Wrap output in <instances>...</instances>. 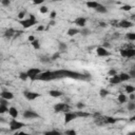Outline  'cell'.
<instances>
[{"label": "cell", "instance_id": "obj_48", "mask_svg": "<svg viewBox=\"0 0 135 135\" xmlns=\"http://www.w3.org/2000/svg\"><path fill=\"white\" fill-rule=\"evenodd\" d=\"M129 98L131 99V100H134V99H135V94H134V92H133V93H130Z\"/></svg>", "mask_w": 135, "mask_h": 135}, {"label": "cell", "instance_id": "obj_15", "mask_svg": "<svg viewBox=\"0 0 135 135\" xmlns=\"http://www.w3.org/2000/svg\"><path fill=\"white\" fill-rule=\"evenodd\" d=\"M117 122V119L114 117H103V124L107 125H114Z\"/></svg>", "mask_w": 135, "mask_h": 135}, {"label": "cell", "instance_id": "obj_44", "mask_svg": "<svg viewBox=\"0 0 135 135\" xmlns=\"http://www.w3.org/2000/svg\"><path fill=\"white\" fill-rule=\"evenodd\" d=\"M128 74L130 75V77H131V78H134V77H135V70H134V69H132V70L130 71V72L128 73Z\"/></svg>", "mask_w": 135, "mask_h": 135}, {"label": "cell", "instance_id": "obj_18", "mask_svg": "<svg viewBox=\"0 0 135 135\" xmlns=\"http://www.w3.org/2000/svg\"><path fill=\"white\" fill-rule=\"evenodd\" d=\"M15 33H16V31L14 30V29H9V30L5 31L4 36H5L6 38H12L13 36H15Z\"/></svg>", "mask_w": 135, "mask_h": 135}, {"label": "cell", "instance_id": "obj_38", "mask_svg": "<svg viewBox=\"0 0 135 135\" xmlns=\"http://www.w3.org/2000/svg\"><path fill=\"white\" fill-rule=\"evenodd\" d=\"M0 3H1L2 5H4V6H9L11 4V1H10V0H1Z\"/></svg>", "mask_w": 135, "mask_h": 135}, {"label": "cell", "instance_id": "obj_35", "mask_svg": "<svg viewBox=\"0 0 135 135\" xmlns=\"http://www.w3.org/2000/svg\"><path fill=\"white\" fill-rule=\"evenodd\" d=\"M131 9H132V5H129V4L123 5L122 8H120V10H123V11H130Z\"/></svg>", "mask_w": 135, "mask_h": 135}, {"label": "cell", "instance_id": "obj_13", "mask_svg": "<svg viewBox=\"0 0 135 135\" xmlns=\"http://www.w3.org/2000/svg\"><path fill=\"white\" fill-rule=\"evenodd\" d=\"M0 96H1L2 98H4V99H6V100H11V99L14 98V94L10 91H3L2 93L0 94Z\"/></svg>", "mask_w": 135, "mask_h": 135}, {"label": "cell", "instance_id": "obj_1", "mask_svg": "<svg viewBox=\"0 0 135 135\" xmlns=\"http://www.w3.org/2000/svg\"><path fill=\"white\" fill-rule=\"evenodd\" d=\"M62 78H72V79L77 80H90V75L73 72L69 70H58V71H46L41 72L37 77L36 80H42V81H51L56 79H62Z\"/></svg>", "mask_w": 135, "mask_h": 135}, {"label": "cell", "instance_id": "obj_40", "mask_svg": "<svg viewBox=\"0 0 135 135\" xmlns=\"http://www.w3.org/2000/svg\"><path fill=\"white\" fill-rule=\"evenodd\" d=\"M116 74H117V71H116V70H114V69L110 70L109 72H108V75H109V76H114V75H116Z\"/></svg>", "mask_w": 135, "mask_h": 135}, {"label": "cell", "instance_id": "obj_7", "mask_svg": "<svg viewBox=\"0 0 135 135\" xmlns=\"http://www.w3.org/2000/svg\"><path fill=\"white\" fill-rule=\"evenodd\" d=\"M23 118L25 119H34V118H39V114L35 111L32 110H26L23 112Z\"/></svg>", "mask_w": 135, "mask_h": 135}, {"label": "cell", "instance_id": "obj_54", "mask_svg": "<svg viewBox=\"0 0 135 135\" xmlns=\"http://www.w3.org/2000/svg\"><path fill=\"white\" fill-rule=\"evenodd\" d=\"M53 1H62V0H53Z\"/></svg>", "mask_w": 135, "mask_h": 135}, {"label": "cell", "instance_id": "obj_17", "mask_svg": "<svg viewBox=\"0 0 135 135\" xmlns=\"http://www.w3.org/2000/svg\"><path fill=\"white\" fill-rule=\"evenodd\" d=\"M110 82H111L112 84H119L120 82H122V80H120L119 76H118V75L116 74V75L112 76V77L110 78Z\"/></svg>", "mask_w": 135, "mask_h": 135}, {"label": "cell", "instance_id": "obj_30", "mask_svg": "<svg viewBox=\"0 0 135 135\" xmlns=\"http://www.w3.org/2000/svg\"><path fill=\"white\" fill-rule=\"evenodd\" d=\"M31 43H32V47H33L34 49H36V50L40 49V43H39V41H38L37 39H35L34 41H32Z\"/></svg>", "mask_w": 135, "mask_h": 135}, {"label": "cell", "instance_id": "obj_47", "mask_svg": "<svg viewBox=\"0 0 135 135\" xmlns=\"http://www.w3.org/2000/svg\"><path fill=\"white\" fill-rule=\"evenodd\" d=\"M27 39H29V41H30V42H32V41H34V40L36 39V38H35V37L33 36V35H30V36H29V38H27Z\"/></svg>", "mask_w": 135, "mask_h": 135}, {"label": "cell", "instance_id": "obj_37", "mask_svg": "<svg viewBox=\"0 0 135 135\" xmlns=\"http://www.w3.org/2000/svg\"><path fill=\"white\" fill-rule=\"evenodd\" d=\"M76 107H77V109H78V110H81V109H84V107H86V104H84L83 102H77Z\"/></svg>", "mask_w": 135, "mask_h": 135}, {"label": "cell", "instance_id": "obj_2", "mask_svg": "<svg viewBox=\"0 0 135 135\" xmlns=\"http://www.w3.org/2000/svg\"><path fill=\"white\" fill-rule=\"evenodd\" d=\"M19 22H20V24L22 25L23 27H25V29H29V27H31L32 25L37 24V19L35 18L34 15H30V18L22 19V20H20Z\"/></svg>", "mask_w": 135, "mask_h": 135}, {"label": "cell", "instance_id": "obj_36", "mask_svg": "<svg viewBox=\"0 0 135 135\" xmlns=\"http://www.w3.org/2000/svg\"><path fill=\"white\" fill-rule=\"evenodd\" d=\"M39 11H40V13L41 14H46V13H48V11H49V9H48V6H41V8L39 9Z\"/></svg>", "mask_w": 135, "mask_h": 135}, {"label": "cell", "instance_id": "obj_42", "mask_svg": "<svg viewBox=\"0 0 135 135\" xmlns=\"http://www.w3.org/2000/svg\"><path fill=\"white\" fill-rule=\"evenodd\" d=\"M66 134H68V135H76V131H74V130H68V131H66Z\"/></svg>", "mask_w": 135, "mask_h": 135}, {"label": "cell", "instance_id": "obj_14", "mask_svg": "<svg viewBox=\"0 0 135 135\" xmlns=\"http://www.w3.org/2000/svg\"><path fill=\"white\" fill-rule=\"evenodd\" d=\"M9 114L11 115V117H13V118H17V116H18V110L16 109V108H14V107H11V108H9Z\"/></svg>", "mask_w": 135, "mask_h": 135}, {"label": "cell", "instance_id": "obj_22", "mask_svg": "<svg viewBox=\"0 0 135 135\" xmlns=\"http://www.w3.org/2000/svg\"><path fill=\"white\" fill-rule=\"evenodd\" d=\"M98 5H99V3L96 2V1H88L87 2V6H88L89 9H94L95 10Z\"/></svg>", "mask_w": 135, "mask_h": 135}, {"label": "cell", "instance_id": "obj_12", "mask_svg": "<svg viewBox=\"0 0 135 135\" xmlns=\"http://www.w3.org/2000/svg\"><path fill=\"white\" fill-rule=\"evenodd\" d=\"M75 24L78 25V26H80V27H84V25H86L87 23V19L84 18V17H78L75 19Z\"/></svg>", "mask_w": 135, "mask_h": 135}, {"label": "cell", "instance_id": "obj_8", "mask_svg": "<svg viewBox=\"0 0 135 135\" xmlns=\"http://www.w3.org/2000/svg\"><path fill=\"white\" fill-rule=\"evenodd\" d=\"M24 97L26 99H29V100H35L36 98L40 97V94L39 93H36V92H29V91H26L23 93Z\"/></svg>", "mask_w": 135, "mask_h": 135}, {"label": "cell", "instance_id": "obj_49", "mask_svg": "<svg viewBox=\"0 0 135 135\" xmlns=\"http://www.w3.org/2000/svg\"><path fill=\"white\" fill-rule=\"evenodd\" d=\"M37 31H39V32H40V31H44V26H43V25H39V26L37 27Z\"/></svg>", "mask_w": 135, "mask_h": 135}, {"label": "cell", "instance_id": "obj_20", "mask_svg": "<svg viewBox=\"0 0 135 135\" xmlns=\"http://www.w3.org/2000/svg\"><path fill=\"white\" fill-rule=\"evenodd\" d=\"M117 100H118L119 103H125V102H127V100H128V97H127V95H125L124 93H122V94L118 95Z\"/></svg>", "mask_w": 135, "mask_h": 135}, {"label": "cell", "instance_id": "obj_50", "mask_svg": "<svg viewBox=\"0 0 135 135\" xmlns=\"http://www.w3.org/2000/svg\"><path fill=\"white\" fill-rule=\"evenodd\" d=\"M49 25H50V26H54V25H55V21L52 19V20L49 22Z\"/></svg>", "mask_w": 135, "mask_h": 135}, {"label": "cell", "instance_id": "obj_10", "mask_svg": "<svg viewBox=\"0 0 135 135\" xmlns=\"http://www.w3.org/2000/svg\"><path fill=\"white\" fill-rule=\"evenodd\" d=\"M96 52H97V55L100 56V57H107V56H111V53H110L106 48H103V47L97 48Z\"/></svg>", "mask_w": 135, "mask_h": 135}, {"label": "cell", "instance_id": "obj_45", "mask_svg": "<svg viewBox=\"0 0 135 135\" xmlns=\"http://www.w3.org/2000/svg\"><path fill=\"white\" fill-rule=\"evenodd\" d=\"M50 17H51V19H53V20H54V19L56 18V12H54V11H53V12H51V15H50Z\"/></svg>", "mask_w": 135, "mask_h": 135}, {"label": "cell", "instance_id": "obj_19", "mask_svg": "<svg viewBox=\"0 0 135 135\" xmlns=\"http://www.w3.org/2000/svg\"><path fill=\"white\" fill-rule=\"evenodd\" d=\"M119 78H120V80H122V82L123 81H128V80H130V75L128 74V73H120L119 75Z\"/></svg>", "mask_w": 135, "mask_h": 135}, {"label": "cell", "instance_id": "obj_52", "mask_svg": "<svg viewBox=\"0 0 135 135\" xmlns=\"http://www.w3.org/2000/svg\"><path fill=\"white\" fill-rule=\"evenodd\" d=\"M99 25L102 26V27H106V26H107V23H106V22H100V23H99Z\"/></svg>", "mask_w": 135, "mask_h": 135}, {"label": "cell", "instance_id": "obj_46", "mask_svg": "<svg viewBox=\"0 0 135 135\" xmlns=\"http://www.w3.org/2000/svg\"><path fill=\"white\" fill-rule=\"evenodd\" d=\"M81 33H82V35H89V34H90V30H88V29H84V30H83Z\"/></svg>", "mask_w": 135, "mask_h": 135}, {"label": "cell", "instance_id": "obj_31", "mask_svg": "<svg viewBox=\"0 0 135 135\" xmlns=\"http://www.w3.org/2000/svg\"><path fill=\"white\" fill-rule=\"evenodd\" d=\"M126 38L128 40H131V41H134L135 40V34L134 33H128L126 35Z\"/></svg>", "mask_w": 135, "mask_h": 135}, {"label": "cell", "instance_id": "obj_16", "mask_svg": "<svg viewBox=\"0 0 135 135\" xmlns=\"http://www.w3.org/2000/svg\"><path fill=\"white\" fill-rule=\"evenodd\" d=\"M49 94H50V96H52V97H60V96H62L63 94H62V92L61 91H58V90H51L49 92Z\"/></svg>", "mask_w": 135, "mask_h": 135}, {"label": "cell", "instance_id": "obj_43", "mask_svg": "<svg viewBox=\"0 0 135 135\" xmlns=\"http://www.w3.org/2000/svg\"><path fill=\"white\" fill-rule=\"evenodd\" d=\"M43 2H44V0H33L34 4H42Z\"/></svg>", "mask_w": 135, "mask_h": 135}, {"label": "cell", "instance_id": "obj_6", "mask_svg": "<svg viewBox=\"0 0 135 135\" xmlns=\"http://www.w3.org/2000/svg\"><path fill=\"white\" fill-rule=\"evenodd\" d=\"M120 55L124 58H132L135 56V50L134 49H122L120 50Z\"/></svg>", "mask_w": 135, "mask_h": 135}, {"label": "cell", "instance_id": "obj_28", "mask_svg": "<svg viewBox=\"0 0 135 135\" xmlns=\"http://www.w3.org/2000/svg\"><path fill=\"white\" fill-rule=\"evenodd\" d=\"M19 78H20L21 80L25 81V80H27V79H29V76H27L26 72H22V73H20V74H19Z\"/></svg>", "mask_w": 135, "mask_h": 135}, {"label": "cell", "instance_id": "obj_32", "mask_svg": "<svg viewBox=\"0 0 135 135\" xmlns=\"http://www.w3.org/2000/svg\"><path fill=\"white\" fill-rule=\"evenodd\" d=\"M108 94H109V91L106 90V89H101L100 91H99V95H100V97H106V96H108Z\"/></svg>", "mask_w": 135, "mask_h": 135}, {"label": "cell", "instance_id": "obj_5", "mask_svg": "<svg viewBox=\"0 0 135 135\" xmlns=\"http://www.w3.org/2000/svg\"><path fill=\"white\" fill-rule=\"evenodd\" d=\"M41 73L40 69L38 68H31L26 71V74L27 76H29V78H31L32 80H36V77Z\"/></svg>", "mask_w": 135, "mask_h": 135}, {"label": "cell", "instance_id": "obj_53", "mask_svg": "<svg viewBox=\"0 0 135 135\" xmlns=\"http://www.w3.org/2000/svg\"><path fill=\"white\" fill-rule=\"evenodd\" d=\"M0 123H6V120L3 119V117H0Z\"/></svg>", "mask_w": 135, "mask_h": 135}, {"label": "cell", "instance_id": "obj_24", "mask_svg": "<svg viewBox=\"0 0 135 135\" xmlns=\"http://www.w3.org/2000/svg\"><path fill=\"white\" fill-rule=\"evenodd\" d=\"M79 33V31H78L77 29H69L68 30V36H70V37H73V36H75L76 34H78Z\"/></svg>", "mask_w": 135, "mask_h": 135}, {"label": "cell", "instance_id": "obj_34", "mask_svg": "<svg viewBox=\"0 0 135 135\" xmlns=\"http://www.w3.org/2000/svg\"><path fill=\"white\" fill-rule=\"evenodd\" d=\"M46 135H60V132L58 131H48V132H44Z\"/></svg>", "mask_w": 135, "mask_h": 135}, {"label": "cell", "instance_id": "obj_25", "mask_svg": "<svg viewBox=\"0 0 135 135\" xmlns=\"http://www.w3.org/2000/svg\"><path fill=\"white\" fill-rule=\"evenodd\" d=\"M125 90L128 94H130V93H133V92L135 91V88L133 86H130V84H127V86L125 87Z\"/></svg>", "mask_w": 135, "mask_h": 135}, {"label": "cell", "instance_id": "obj_39", "mask_svg": "<svg viewBox=\"0 0 135 135\" xmlns=\"http://www.w3.org/2000/svg\"><path fill=\"white\" fill-rule=\"evenodd\" d=\"M59 57H60V53H59V52H57V53H55V54L52 56L51 60H57Z\"/></svg>", "mask_w": 135, "mask_h": 135}, {"label": "cell", "instance_id": "obj_4", "mask_svg": "<svg viewBox=\"0 0 135 135\" xmlns=\"http://www.w3.org/2000/svg\"><path fill=\"white\" fill-rule=\"evenodd\" d=\"M9 126H10L11 131H17V130H20L22 127H24V124L21 123V122H18V120L15 118H13L9 123Z\"/></svg>", "mask_w": 135, "mask_h": 135}, {"label": "cell", "instance_id": "obj_51", "mask_svg": "<svg viewBox=\"0 0 135 135\" xmlns=\"http://www.w3.org/2000/svg\"><path fill=\"white\" fill-rule=\"evenodd\" d=\"M40 61H41V62H49V60H48V58H46V57H43V58H42V57H41V59H40Z\"/></svg>", "mask_w": 135, "mask_h": 135}, {"label": "cell", "instance_id": "obj_11", "mask_svg": "<svg viewBox=\"0 0 135 135\" xmlns=\"http://www.w3.org/2000/svg\"><path fill=\"white\" fill-rule=\"evenodd\" d=\"M117 26L123 27V29H129V27L133 26V22H131L129 20H122L117 23Z\"/></svg>", "mask_w": 135, "mask_h": 135}, {"label": "cell", "instance_id": "obj_56", "mask_svg": "<svg viewBox=\"0 0 135 135\" xmlns=\"http://www.w3.org/2000/svg\"><path fill=\"white\" fill-rule=\"evenodd\" d=\"M0 1H1V0H0Z\"/></svg>", "mask_w": 135, "mask_h": 135}, {"label": "cell", "instance_id": "obj_9", "mask_svg": "<svg viewBox=\"0 0 135 135\" xmlns=\"http://www.w3.org/2000/svg\"><path fill=\"white\" fill-rule=\"evenodd\" d=\"M75 118H77L76 116V113L75 112H66V114H65V124H69L71 123L72 120H74Z\"/></svg>", "mask_w": 135, "mask_h": 135}, {"label": "cell", "instance_id": "obj_27", "mask_svg": "<svg viewBox=\"0 0 135 135\" xmlns=\"http://www.w3.org/2000/svg\"><path fill=\"white\" fill-rule=\"evenodd\" d=\"M9 111L8 106H4V104H0V114H4Z\"/></svg>", "mask_w": 135, "mask_h": 135}, {"label": "cell", "instance_id": "obj_21", "mask_svg": "<svg viewBox=\"0 0 135 135\" xmlns=\"http://www.w3.org/2000/svg\"><path fill=\"white\" fill-rule=\"evenodd\" d=\"M95 10H96L98 13H101V14H106L107 12H108V9H107L104 5H101V4H99Z\"/></svg>", "mask_w": 135, "mask_h": 135}, {"label": "cell", "instance_id": "obj_26", "mask_svg": "<svg viewBox=\"0 0 135 135\" xmlns=\"http://www.w3.org/2000/svg\"><path fill=\"white\" fill-rule=\"evenodd\" d=\"M58 49H59L60 52H66V50H67V44L65 43V42H59Z\"/></svg>", "mask_w": 135, "mask_h": 135}, {"label": "cell", "instance_id": "obj_23", "mask_svg": "<svg viewBox=\"0 0 135 135\" xmlns=\"http://www.w3.org/2000/svg\"><path fill=\"white\" fill-rule=\"evenodd\" d=\"M75 113H76V116L77 117H89L90 116L89 113L88 112H84V111H77Z\"/></svg>", "mask_w": 135, "mask_h": 135}, {"label": "cell", "instance_id": "obj_55", "mask_svg": "<svg viewBox=\"0 0 135 135\" xmlns=\"http://www.w3.org/2000/svg\"><path fill=\"white\" fill-rule=\"evenodd\" d=\"M0 131H1V129H0Z\"/></svg>", "mask_w": 135, "mask_h": 135}, {"label": "cell", "instance_id": "obj_3", "mask_svg": "<svg viewBox=\"0 0 135 135\" xmlns=\"http://www.w3.org/2000/svg\"><path fill=\"white\" fill-rule=\"evenodd\" d=\"M54 110L56 113H59V112H69L71 110V107L68 103L65 102H59V103H56L54 106Z\"/></svg>", "mask_w": 135, "mask_h": 135}, {"label": "cell", "instance_id": "obj_33", "mask_svg": "<svg viewBox=\"0 0 135 135\" xmlns=\"http://www.w3.org/2000/svg\"><path fill=\"white\" fill-rule=\"evenodd\" d=\"M25 14H26V12L25 11H22V12H20L19 14H18V19L19 20H22V19H24V17H25Z\"/></svg>", "mask_w": 135, "mask_h": 135}, {"label": "cell", "instance_id": "obj_41", "mask_svg": "<svg viewBox=\"0 0 135 135\" xmlns=\"http://www.w3.org/2000/svg\"><path fill=\"white\" fill-rule=\"evenodd\" d=\"M0 104H4V106H8L9 104V100H6L4 98H0Z\"/></svg>", "mask_w": 135, "mask_h": 135}, {"label": "cell", "instance_id": "obj_29", "mask_svg": "<svg viewBox=\"0 0 135 135\" xmlns=\"http://www.w3.org/2000/svg\"><path fill=\"white\" fill-rule=\"evenodd\" d=\"M127 108H128V110H129V111H134L135 110V102L133 100H131L129 103H128Z\"/></svg>", "mask_w": 135, "mask_h": 135}]
</instances>
